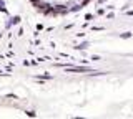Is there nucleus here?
Here are the masks:
<instances>
[{
  "instance_id": "nucleus-1",
  "label": "nucleus",
  "mask_w": 133,
  "mask_h": 119,
  "mask_svg": "<svg viewBox=\"0 0 133 119\" xmlns=\"http://www.w3.org/2000/svg\"><path fill=\"white\" fill-rule=\"evenodd\" d=\"M33 9L47 17H66L90 5L93 0H28Z\"/></svg>"
}]
</instances>
